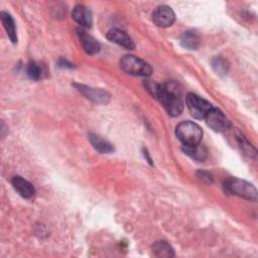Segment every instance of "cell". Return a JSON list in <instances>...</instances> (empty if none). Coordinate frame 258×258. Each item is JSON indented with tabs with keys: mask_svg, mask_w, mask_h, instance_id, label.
I'll return each mask as SVG.
<instances>
[{
	"mask_svg": "<svg viewBox=\"0 0 258 258\" xmlns=\"http://www.w3.org/2000/svg\"><path fill=\"white\" fill-rule=\"evenodd\" d=\"M146 90L157 99L170 116H178L183 110L181 91L175 82L158 84L152 81L144 83Z\"/></svg>",
	"mask_w": 258,
	"mask_h": 258,
	"instance_id": "cell-1",
	"label": "cell"
},
{
	"mask_svg": "<svg viewBox=\"0 0 258 258\" xmlns=\"http://www.w3.org/2000/svg\"><path fill=\"white\" fill-rule=\"evenodd\" d=\"M175 134L183 146H194L201 142L203 130L195 122L183 121L176 126Z\"/></svg>",
	"mask_w": 258,
	"mask_h": 258,
	"instance_id": "cell-2",
	"label": "cell"
},
{
	"mask_svg": "<svg viewBox=\"0 0 258 258\" xmlns=\"http://www.w3.org/2000/svg\"><path fill=\"white\" fill-rule=\"evenodd\" d=\"M224 188L227 192L238 196L240 198L256 202L257 200V189L256 187L241 178L229 177L224 182Z\"/></svg>",
	"mask_w": 258,
	"mask_h": 258,
	"instance_id": "cell-3",
	"label": "cell"
},
{
	"mask_svg": "<svg viewBox=\"0 0 258 258\" xmlns=\"http://www.w3.org/2000/svg\"><path fill=\"white\" fill-rule=\"evenodd\" d=\"M120 67L125 73L133 76L148 77L152 74V68L150 64L133 54H126L122 56L120 59Z\"/></svg>",
	"mask_w": 258,
	"mask_h": 258,
	"instance_id": "cell-4",
	"label": "cell"
},
{
	"mask_svg": "<svg viewBox=\"0 0 258 258\" xmlns=\"http://www.w3.org/2000/svg\"><path fill=\"white\" fill-rule=\"evenodd\" d=\"M186 106L190 115L196 119H205L208 112L213 108L210 102L192 93L186 96Z\"/></svg>",
	"mask_w": 258,
	"mask_h": 258,
	"instance_id": "cell-5",
	"label": "cell"
},
{
	"mask_svg": "<svg viewBox=\"0 0 258 258\" xmlns=\"http://www.w3.org/2000/svg\"><path fill=\"white\" fill-rule=\"evenodd\" d=\"M207 125L216 132H225L231 128V122L218 108H212L205 117Z\"/></svg>",
	"mask_w": 258,
	"mask_h": 258,
	"instance_id": "cell-6",
	"label": "cell"
},
{
	"mask_svg": "<svg viewBox=\"0 0 258 258\" xmlns=\"http://www.w3.org/2000/svg\"><path fill=\"white\" fill-rule=\"evenodd\" d=\"M74 86L82 95H84L87 99H89L93 103L106 105L110 102L111 96L105 90H102L100 88H92L82 84H74Z\"/></svg>",
	"mask_w": 258,
	"mask_h": 258,
	"instance_id": "cell-7",
	"label": "cell"
},
{
	"mask_svg": "<svg viewBox=\"0 0 258 258\" xmlns=\"http://www.w3.org/2000/svg\"><path fill=\"white\" fill-rule=\"evenodd\" d=\"M175 19V14L173 10L166 5L157 6L152 12V21L155 25L159 27L170 26Z\"/></svg>",
	"mask_w": 258,
	"mask_h": 258,
	"instance_id": "cell-8",
	"label": "cell"
},
{
	"mask_svg": "<svg viewBox=\"0 0 258 258\" xmlns=\"http://www.w3.org/2000/svg\"><path fill=\"white\" fill-rule=\"evenodd\" d=\"M106 36L111 42H114L126 49H133L135 47V44L132 38L125 31L121 29H118V28L110 29L107 32Z\"/></svg>",
	"mask_w": 258,
	"mask_h": 258,
	"instance_id": "cell-9",
	"label": "cell"
},
{
	"mask_svg": "<svg viewBox=\"0 0 258 258\" xmlns=\"http://www.w3.org/2000/svg\"><path fill=\"white\" fill-rule=\"evenodd\" d=\"M77 33H78L80 42L82 44V47L87 53L96 54L100 51L101 45L94 36L87 33L84 29H81V28L77 29Z\"/></svg>",
	"mask_w": 258,
	"mask_h": 258,
	"instance_id": "cell-10",
	"label": "cell"
},
{
	"mask_svg": "<svg viewBox=\"0 0 258 258\" xmlns=\"http://www.w3.org/2000/svg\"><path fill=\"white\" fill-rule=\"evenodd\" d=\"M12 185L15 190L24 199H30L35 194V188L31 182L24 179L19 175H15L11 179Z\"/></svg>",
	"mask_w": 258,
	"mask_h": 258,
	"instance_id": "cell-11",
	"label": "cell"
},
{
	"mask_svg": "<svg viewBox=\"0 0 258 258\" xmlns=\"http://www.w3.org/2000/svg\"><path fill=\"white\" fill-rule=\"evenodd\" d=\"M73 19L83 27H91L93 17L91 11L84 5H77L72 11Z\"/></svg>",
	"mask_w": 258,
	"mask_h": 258,
	"instance_id": "cell-12",
	"label": "cell"
},
{
	"mask_svg": "<svg viewBox=\"0 0 258 258\" xmlns=\"http://www.w3.org/2000/svg\"><path fill=\"white\" fill-rule=\"evenodd\" d=\"M180 44L189 50L198 49L201 44V35L196 30H186L180 37Z\"/></svg>",
	"mask_w": 258,
	"mask_h": 258,
	"instance_id": "cell-13",
	"label": "cell"
},
{
	"mask_svg": "<svg viewBox=\"0 0 258 258\" xmlns=\"http://www.w3.org/2000/svg\"><path fill=\"white\" fill-rule=\"evenodd\" d=\"M89 140L92 144V146L100 153L102 154H109L114 152V146L111 142L104 139L103 137L97 135V134H89Z\"/></svg>",
	"mask_w": 258,
	"mask_h": 258,
	"instance_id": "cell-14",
	"label": "cell"
},
{
	"mask_svg": "<svg viewBox=\"0 0 258 258\" xmlns=\"http://www.w3.org/2000/svg\"><path fill=\"white\" fill-rule=\"evenodd\" d=\"M0 19H1V22L3 24L4 29L6 30V33H7L8 37L10 38V40L13 43H16L17 42V32H16L15 23H14V20H13L12 16L7 12L2 11L0 13Z\"/></svg>",
	"mask_w": 258,
	"mask_h": 258,
	"instance_id": "cell-15",
	"label": "cell"
},
{
	"mask_svg": "<svg viewBox=\"0 0 258 258\" xmlns=\"http://www.w3.org/2000/svg\"><path fill=\"white\" fill-rule=\"evenodd\" d=\"M26 74L31 80L38 81L45 78L47 71L44 64L36 61H31L26 67Z\"/></svg>",
	"mask_w": 258,
	"mask_h": 258,
	"instance_id": "cell-16",
	"label": "cell"
},
{
	"mask_svg": "<svg viewBox=\"0 0 258 258\" xmlns=\"http://www.w3.org/2000/svg\"><path fill=\"white\" fill-rule=\"evenodd\" d=\"M183 151L186 155L197 161H204L208 155L207 148L201 143L194 146H184Z\"/></svg>",
	"mask_w": 258,
	"mask_h": 258,
	"instance_id": "cell-17",
	"label": "cell"
},
{
	"mask_svg": "<svg viewBox=\"0 0 258 258\" xmlns=\"http://www.w3.org/2000/svg\"><path fill=\"white\" fill-rule=\"evenodd\" d=\"M152 250L154 252V255L157 257H172L174 256V252L172 247L166 242V241H157L154 243Z\"/></svg>",
	"mask_w": 258,
	"mask_h": 258,
	"instance_id": "cell-18",
	"label": "cell"
},
{
	"mask_svg": "<svg viewBox=\"0 0 258 258\" xmlns=\"http://www.w3.org/2000/svg\"><path fill=\"white\" fill-rule=\"evenodd\" d=\"M238 143L242 149V151L248 155L249 157H254L256 155V149L255 147L252 146L251 143H249V141L246 139V137L241 133V132H237L236 134Z\"/></svg>",
	"mask_w": 258,
	"mask_h": 258,
	"instance_id": "cell-19",
	"label": "cell"
},
{
	"mask_svg": "<svg viewBox=\"0 0 258 258\" xmlns=\"http://www.w3.org/2000/svg\"><path fill=\"white\" fill-rule=\"evenodd\" d=\"M212 68L219 76H225L229 71V63L225 58L216 56L212 59Z\"/></svg>",
	"mask_w": 258,
	"mask_h": 258,
	"instance_id": "cell-20",
	"label": "cell"
},
{
	"mask_svg": "<svg viewBox=\"0 0 258 258\" xmlns=\"http://www.w3.org/2000/svg\"><path fill=\"white\" fill-rule=\"evenodd\" d=\"M197 176L203 180V181H206V182H213V175L208 172V171H205V170H199L197 172Z\"/></svg>",
	"mask_w": 258,
	"mask_h": 258,
	"instance_id": "cell-21",
	"label": "cell"
},
{
	"mask_svg": "<svg viewBox=\"0 0 258 258\" xmlns=\"http://www.w3.org/2000/svg\"><path fill=\"white\" fill-rule=\"evenodd\" d=\"M58 66L59 67H61V68H69V69H72V68H74V66H73V63H71V62H69L68 60H66V59H60L59 61H58Z\"/></svg>",
	"mask_w": 258,
	"mask_h": 258,
	"instance_id": "cell-22",
	"label": "cell"
},
{
	"mask_svg": "<svg viewBox=\"0 0 258 258\" xmlns=\"http://www.w3.org/2000/svg\"><path fill=\"white\" fill-rule=\"evenodd\" d=\"M143 155H144V157L147 159L148 163L152 165V164H153V163H152V159L150 158V156H149V153L147 152V150H146V149H143Z\"/></svg>",
	"mask_w": 258,
	"mask_h": 258,
	"instance_id": "cell-23",
	"label": "cell"
}]
</instances>
